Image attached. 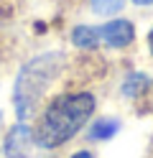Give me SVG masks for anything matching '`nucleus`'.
Listing matches in <instances>:
<instances>
[{"label": "nucleus", "mask_w": 153, "mask_h": 158, "mask_svg": "<svg viewBox=\"0 0 153 158\" xmlns=\"http://www.w3.org/2000/svg\"><path fill=\"white\" fill-rule=\"evenodd\" d=\"M133 3H135V5H151L153 0H133Z\"/></svg>", "instance_id": "nucleus-9"}, {"label": "nucleus", "mask_w": 153, "mask_h": 158, "mask_svg": "<svg viewBox=\"0 0 153 158\" xmlns=\"http://www.w3.org/2000/svg\"><path fill=\"white\" fill-rule=\"evenodd\" d=\"M92 112H95V97L87 92L59 97L41 115V120L33 130V143L41 148H56L61 143H66L89 120Z\"/></svg>", "instance_id": "nucleus-1"}, {"label": "nucleus", "mask_w": 153, "mask_h": 158, "mask_svg": "<svg viewBox=\"0 0 153 158\" xmlns=\"http://www.w3.org/2000/svg\"><path fill=\"white\" fill-rule=\"evenodd\" d=\"M120 5H122V0H92V8L102 15H112L115 10H120Z\"/></svg>", "instance_id": "nucleus-7"}, {"label": "nucleus", "mask_w": 153, "mask_h": 158, "mask_svg": "<svg viewBox=\"0 0 153 158\" xmlns=\"http://www.w3.org/2000/svg\"><path fill=\"white\" fill-rule=\"evenodd\" d=\"M117 127H120L117 120H110V117L97 120L95 125H92V130H89V138H92V140H107V138H112L117 133Z\"/></svg>", "instance_id": "nucleus-6"}, {"label": "nucleus", "mask_w": 153, "mask_h": 158, "mask_svg": "<svg viewBox=\"0 0 153 158\" xmlns=\"http://www.w3.org/2000/svg\"><path fill=\"white\" fill-rule=\"evenodd\" d=\"M71 41L77 46H82V48H95L100 44V33H97V28H92V26H77L74 31H71Z\"/></svg>", "instance_id": "nucleus-5"}, {"label": "nucleus", "mask_w": 153, "mask_h": 158, "mask_svg": "<svg viewBox=\"0 0 153 158\" xmlns=\"http://www.w3.org/2000/svg\"><path fill=\"white\" fill-rule=\"evenodd\" d=\"M148 46H151V51H153V28H151V33H148Z\"/></svg>", "instance_id": "nucleus-10"}, {"label": "nucleus", "mask_w": 153, "mask_h": 158, "mask_svg": "<svg viewBox=\"0 0 153 158\" xmlns=\"http://www.w3.org/2000/svg\"><path fill=\"white\" fill-rule=\"evenodd\" d=\"M31 138H33V135L28 133V127H26V125H18L15 130L8 135V143H5V156H8V158H26L28 145L33 143Z\"/></svg>", "instance_id": "nucleus-4"}, {"label": "nucleus", "mask_w": 153, "mask_h": 158, "mask_svg": "<svg viewBox=\"0 0 153 158\" xmlns=\"http://www.w3.org/2000/svg\"><path fill=\"white\" fill-rule=\"evenodd\" d=\"M97 33H100V41H105L107 46L122 48V46H130L133 44V38H135V28H133L130 21L117 18V21H110L105 26H100Z\"/></svg>", "instance_id": "nucleus-3"}, {"label": "nucleus", "mask_w": 153, "mask_h": 158, "mask_svg": "<svg viewBox=\"0 0 153 158\" xmlns=\"http://www.w3.org/2000/svg\"><path fill=\"white\" fill-rule=\"evenodd\" d=\"M59 66H61L59 54H41L20 69V74L15 79V89H13V105L20 120L31 117V112L41 102L44 92L49 89V84L54 82Z\"/></svg>", "instance_id": "nucleus-2"}, {"label": "nucleus", "mask_w": 153, "mask_h": 158, "mask_svg": "<svg viewBox=\"0 0 153 158\" xmlns=\"http://www.w3.org/2000/svg\"><path fill=\"white\" fill-rule=\"evenodd\" d=\"M71 158H92V153H87V151H79V153H74Z\"/></svg>", "instance_id": "nucleus-8"}]
</instances>
